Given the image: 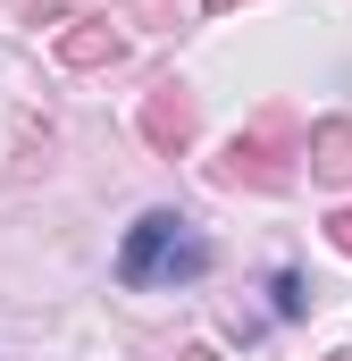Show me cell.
<instances>
[{
	"instance_id": "cell-1",
	"label": "cell",
	"mask_w": 352,
	"mask_h": 361,
	"mask_svg": "<svg viewBox=\"0 0 352 361\" xmlns=\"http://www.w3.org/2000/svg\"><path fill=\"white\" fill-rule=\"evenodd\" d=\"M118 277L126 286H193V277H210V235L176 210H143L118 244Z\"/></svg>"
},
{
	"instance_id": "cell-2",
	"label": "cell",
	"mask_w": 352,
	"mask_h": 361,
	"mask_svg": "<svg viewBox=\"0 0 352 361\" xmlns=\"http://www.w3.org/2000/svg\"><path fill=\"white\" fill-rule=\"evenodd\" d=\"M285 160H294V109H260V118L210 160V177H218V185H260V193H277V185H285Z\"/></svg>"
},
{
	"instance_id": "cell-3",
	"label": "cell",
	"mask_w": 352,
	"mask_h": 361,
	"mask_svg": "<svg viewBox=\"0 0 352 361\" xmlns=\"http://www.w3.org/2000/svg\"><path fill=\"white\" fill-rule=\"evenodd\" d=\"M143 143H151L160 160H176V152L193 143V92L184 85H151V101H143Z\"/></svg>"
},
{
	"instance_id": "cell-4",
	"label": "cell",
	"mask_w": 352,
	"mask_h": 361,
	"mask_svg": "<svg viewBox=\"0 0 352 361\" xmlns=\"http://www.w3.org/2000/svg\"><path fill=\"white\" fill-rule=\"evenodd\" d=\"M302 160H310L319 185H352V118H319L310 143H302Z\"/></svg>"
},
{
	"instance_id": "cell-5",
	"label": "cell",
	"mask_w": 352,
	"mask_h": 361,
	"mask_svg": "<svg viewBox=\"0 0 352 361\" xmlns=\"http://www.w3.org/2000/svg\"><path fill=\"white\" fill-rule=\"evenodd\" d=\"M118 51H126V34L109 17H68V34H59V59L68 68H109Z\"/></svg>"
},
{
	"instance_id": "cell-6",
	"label": "cell",
	"mask_w": 352,
	"mask_h": 361,
	"mask_svg": "<svg viewBox=\"0 0 352 361\" xmlns=\"http://www.w3.org/2000/svg\"><path fill=\"white\" fill-rule=\"evenodd\" d=\"M268 294H277V319H302V311H310V294H302V269H277V277H268Z\"/></svg>"
},
{
	"instance_id": "cell-7",
	"label": "cell",
	"mask_w": 352,
	"mask_h": 361,
	"mask_svg": "<svg viewBox=\"0 0 352 361\" xmlns=\"http://www.w3.org/2000/svg\"><path fill=\"white\" fill-rule=\"evenodd\" d=\"M327 244H336V252L352 261V210H336V219H327Z\"/></svg>"
},
{
	"instance_id": "cell-8",
	"label": "cell",
	"mask_w": 352,
	"mask_h": 361,
	"mask_svg": "<svg viewBox=\"0 0 352 361\" xmlns=\"http://www.w3.org/2000/svg\"><path fill=\"white\" fill-rule=\"evenodd\" d=\"M176 361H218V353H210V345H184V353H176Z\"/></svg>"
},
{
	"instance_id": "cell-9",
	"label": "cell",
	"mask_w": 352,
	"mask_h": 361,
	"mask_svg": "<svg viewBox=\"0 0 352 361\" xmlns=\"http://www.w3.org/2000/svg\"><path fill=\"white\" fill-rule=\"evenodd\" d=\"M201 8H244V0H201Z\"/></svg>"
},
{
	"instance_id": "cell-10",
	"label": "cell",
	"mask_w": 352,
	"mask_h": 361,
	"mask_svg": "<svg viewBox=\"0 0 352 361\" xmlns=\"http://www.w3.org/2000/svg\"><path fill=\"white\" fill-rule=\"evenodd\" d=\"M327 361H352V353H327Z\"/></svg>"
}]
</instances>
